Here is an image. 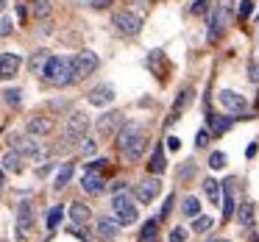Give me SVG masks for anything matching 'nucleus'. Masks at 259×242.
Returning a JSON list of instances; mask_svg holds the SVG:
<instances>
[{"mask_svg":"<svg viewBox=\"0 0 259 242\" xmlns=\"http://www.w3.org/2000/svg\"><path fill=\"white\" fill-rule=\"evenodd\" d=\"M209 167H212V170H223L226 167V153H220V151L209 153Z\"/></svg>","mask_w":259,"mask_h":242,"instance_id":"c9c22d12","label":"nucleus"},{"mask_svg":"<svg viewBox=\"0 0 259 242\" xmlns=\"http://www.w3.org/2000/svg\"><path fill=\"white\" fill-rule=\"evenodd\" d=\"M70 234H73L75 239H87V228H84V225H81V228H78V223H75L73 228H70Z\"/></svg>","mask_w":259,"mask_h":242,"instance_id":"a18cd8bd","label":"nucleus"},{"mask_svg":"<svg viewBox=\"0 0 259 242\" xmlns=\"http://www.w3.org/2000/svg\"><path fill=\"white\" fill-rule=\"evenodd\" d=\"M20 64H23L20 53H14V51H3V53H0V78H3V81H12L14 75H17Z\"/></svg>","mask_w":259,"mask_h":242,"instance_id":"9b49d317","label":"nucleus"},{"mask_svg":"<svg viewBox=\"0 0 259 242\" xmlns=\"http://www.w3.org/2000/svg\"><path fill=\"white\" fill-rule=\"evenodd\" d=\"M137 198V195H134ZM128 195V192H117L114 195V201H112V206H114V217L120 220L123 225H131L137 220V201Z\"/></svg>","mask_w":259,"mask_h":242,"instance_id":"39448f33","label":"nucleus"},{"mask_svg":"<svg viewBox=\"0 0 259 242\" xmlns=\"http://www.w3.org/2000/svg\"><path fill=\"white\" fill-rule=\"evenodd\" d=\"M109 3H112V0H92V6L95 9H103V6H109Z\"/></svg>","mask_w":259,"mask_h":242,"instance_id":"09e8293b","label":"nucleus"},{"mask_svg":"<svg viewBox=\"0 0 259 242\" xmlns=\"http://www.w3.org/2000/svg\"><path fill=\"white\" fill-rule=\"evenodd\" d=\"M120 228H123V223H120L117 217H101L98 220V236H103V239H117Z\"/></svg>","mask_w":259,"mask_h":242,"instance_id":"2eb2a0df","label":"nucleus"},{"mask_svg":"<svg viewBox=\"0 0 259 242\" xmlns=\"http://www.w3.org/2000/svg\"><path fill=\"white\" fill-rule=\"evenodd\" d=\"M25 131L34 136H48L53 131V120L51 117H31L28 125H25Z\"/></svg>","mask_w":259,"mask_h":242,"instance_id":"a211bd4d","label":"nucleus"},{"mask_svg":"<svg viewBox=\"0 0 259 242\" xmlns=\"http://www.w3.org/2000/svg\"><path fill=\"white\" fill-rule=\"evenodd\" d=\"M156 228H159V220H148L140 231V239H156V234H159Z\"/></svg>","mask_w":259,"mask_h":242,"instance_id":"473e14b6","label":"nucleus"},{"mask_svg":"<svg viewBox=\"0 0 259 242\" xmlns=\"http://www.w3.org/2000/svg\"><path fill=\"white\" fill-rule=\"evenodd\" d=\"M20 98H23V92H20V89H12V86H9V89H3V101H6V106L17 109L20 106Z\"/></svg>","mask_w":259,"mask_h":242,"instance_id":"f704fd0d","label":"nucleus"},{"mask_svg":"<svg viewBox=\"0 0 259 242\" xmlns=\"http://www.w3.org/2000/svg\"><path fill=\"white\" fill-rule=\"evenodd\" d=\"M95 151H98V142L92 139V136H84V139H81V156H92Z\"/></svg>","mask_w":259,"mask_h":242,"instance_id":"e433bc0d","label":"nucleus"},{"mask_svg":"<svg viewBox=\"0 0 259 242\" xmlns=\"http://www.w3.org/2000/svg\"><path fill=\"white\" fill-rule=\"evenodd\" d=\"M90 131V117L87 112H73L67 117V125H64V139L67 142H81Z\"/></svg>","mask_w":259,"mask_h":242,"instance_id":"423d86ee","label":"nucleus"},{"mask_svg":"<svg viewBox=\"0 0 259 242\" xmlns=\"http://www.w3.org/2000/svg\"><path fill=\"white\" fill-rule=\"evenodd\" d=\"M98 64H101V59H98V53H92V51H78L73 56V67H75V75H78V78L92 75L98 70Z\"/></svg>","mask_w":259,"mask_h":242,"instance_id":"6e6552de","label":"nucleus"},{"mask_svg":"<svg viewBox=\"0 0 259 242\" xmlns=\"http://www.w3.org/2000/svg\"><path fill=\"white\" fill-rule=\"evenodd\" d=\"M81 186H84V189L90 192V195H101L106 184H103V175L98 173L95 167H87V170H84V175H81Z\"/></svg>","mask_w":259,"mask_h":242,"instance_id":"4468645a","label":"nucleus"},{"mask_svg":"<svg viewBox=\"0 0 259 242\" xmlns=\"http://www.w3.org/2000/svg\"><path fill=\"white\" fill-rule=\"evenodd\" d=\"M12 28H14V25H12V20H9L6 14H3V23H0V34H3V36H9V34H12Z\"/></svg>","mask_w":259,"mask_h":242,"instance_id":"79ce46f5","label":"nucleus"},{"mask_svg":"<svg viewBox=\"0 0 259 242\" xmlns=\"http://www.w3.org/2000/svg\"><path fill=\"white\" fill-rule=\"evenodd\" d=\"M148 67L153 70V75H156V78H164V53L162 51H151L148 53Z\"/></svg>","mask_w":259,"mask_h":242,"instance_id":"b1692460","label":"nucleus"},{"mask_svg":"<svg viewBox=\"0 0 259 242\" xmlns=\"http://www.w3.org/2000/svg\"><path fill=\"white\" fill-rule=\"evenodd\" d=\"M173 203H176V198L170 195L167 201H164V206H162V212H159V220H167L170 217V212H173Z\"/></svg>","mask_w":259,"mask_h":242,"instance_id":"4c0bfd02","label":"nucleus"},{"mask_svg":"<svg viewBox=\"0 0 259 242\" xmlns=\"http://www.w3.org/2000/svg\"><path fill=\"white\" fill-rule=\"evenodd\" d=\"M209 225H212V217H206V214H198V217H192V231H195V234H203Z\"/></svg>","mask_w":259,"mask_h":242,"instance_id":"72a5a7b5","label":"nucleus"},{"mask_svg":"<svg viewBox=\"0 0 259 242\" xmlns=\"http://www.w3.org/2000/svg\"><path fill=\"white\" fill-rule=\"evenodd\" d=\"M117 148H120V153L125 156V162L137 164L142 156H145L148 134L137 123H128L125 128H120V134H117Z\"/></svg>","mask_w":259,"mask_h":242,"instance_id":"f257e3e1","label":"nucleus"},{"mask_svg":"<svg viewBox=\"0 0 259 242\" xmlns=\"http://www.w3.org/2000/svg\"><path fill=\"white\" fill-rule=\"evenodd\" d=\"M237 214L234 206V178H226L223 181V220H231Z\"/></svg>","mask_w":259,"mask_h":242,"instance_id":"dca6fc26","label":"nucleus"},{"mask_svg":"<svg viewBox=\"0 0 259 242\" xmlns=\"http://www.w3.org/2000/svg\"><path fill=\"white\" fill-rule=\"evenodd\" d=\"M123 117H125V114L120 112V109H109V112H103L101 117H98V123H95L98 125V134H101V136H112L114 131L123 125Z\"/></svg>","mask_w":259,"mask_h":242,"instance_id":"9d476101","label":"nucleus"},{"mask_svg":"<svg viewBox=\"0 0 259 242\" xmlns=\"http://www.w3.org/2000/svg\"><path fill=\"white\" fill-rule=\"evenodd\" d=\"M251 9H253V0H240V17H251Z\"/></svg>","mask_w":259,"mask_h":242,"instance_id":"a19ab883","label":"nucleus"},{"mask_svg":"<svg viewBox=\"0 0 259 242\" xmlns=\"http://www.w3.org/2000/svg\"><path fill=\"white\" fill-rule=\"evenodd\" d=\"M190 12L192 14H203V12H206V0H195V3L190 6Z\"/></svg>","mask_w":259,"mask_h":242,"instance_id":"37998d69","label":"nucleus"},{"mask_svg":"<svg viewBox=\"0 0 259 242\" xmlns=\"http://www.w3.org/2000/svg\"><path fill=\"white\" fill-rule=\"evenodd\" d=\"M20 162H23V153L20 151H6L3 153V173H20Z\"/></svg>","mask_w":259,"mask_h":242,"instance_id":"5701e85b","label":"nucleus"},{"mask_svg":"<svg viewBox=\"0 0 259 242\" xmlns=\"http://www.w3.org/2000/svg\"><path fill=\"white\" fill-rule=\"evenodd\" d=\"M237 223L245 231L253 228V223H256V209H253V203H242V206L237 209Z\"/></svg>","mask_w":259,"mask_h":242,"instance_id":"6ab92c4d","label":"nucleus"},{"mask_svg":"<svg viewBox=\"0 0 259 242\" xmlns=\"http://www.w3.org/2000/svg\"><path fill=\"white\" fill-rule=\"evenodd\" d=\"M231 125H234V117H223V114H214V117H209V131H212L214 136L229 134Z\"/></svg>","mask_w":259,"mask_h":242,"instance_id":"412c9836","label":"nucleus"},{"mask_svg":"<svg viewBox=\"0 0 259 242\" xmlns=\"http://www.w3.org/2000/svg\"><path fill=\"white\" fill-rule=\"evenodd\" d=\"M112 23H114V28H117L123 36H137L142 31V17H140V14H134V12H128V9L114 14Z\"/></svg>","mask_w":259,"mask_h":242,"instance_id":"0eeeda50","label":"nucleus"},{"mask_svg":"<svg viewBox=\"0 0 259 242\" xmlns=\"http://www.w3.org/2000/svg\"><path fill=\"white\" fill-rule=\"evenodd\" d=\"M256 145H259V139H253L251 145H248V151H245V156H248V159H251L253 153H256Z\"/></svg>","mask_w":259,"mask_h":242,"instance_id":"de8ad7c7","label":"nucleus"},{"mask_svg":"<svg viewBox=\"0 0 259 242\" xmlns=\"http://www.w3.org/2000/svg\"><path fill=\"white\" fill-rule=\"evenodd\" d=\"M90 206H87V203H73V206H70V217H73V223H78V225H84L87 220H90Z\"/></svg>","mask_w":259,"mask_h":242,"instance_id":"bb28decb","label":"nucleus"},{"mask_svg":"<svg viewBox=\"0 0 259 242\" xmlns=\"http://www.w3.org/2000/svg\"><path fill=\"white\" fill-rule=\"evenodd\" d=\"M164 145H167L170 151H179V148H181V139H179V136H173V134H170L167 139H164Z\"/></svg>","mask_w":259,"mask_h":242,"instance_id":"c03bdc74","label":"nucleus"},{"mask_svg":"<svg viewBox=\"0 0 259 242\" xmlns=\"http://www.w3.org/2000/svg\"><path fill=\"white\" fill-rule=\"evenodd\" d=\"M6 142H9V148L20 151L25 159H34V162L45 159V148L36 142L34 134H20V131H12V134H6Z\"/></svg>","mask_w":259,"mask_h":242,"instance_id":"7ed1b4c3","label":"nucleus"},{"mask_svg":"<svg viewBox=\"0 0 259 242\" xmlns=\"http://www.w3.org/2000/svg\"><path fill=\"white\" fill-rule=\"evenodd\" d=\"M192 175H195V162H181L179 170H176V178L184 184V181H190Z\"/></svg>","mask_w":259,"mask_h":242,"instance_id":"2f4dec72","label":"nucleus"},{"mask_svg":"<svg viewBox=\"0 0 259 242\" xmlns=\"http://www.w3.org/2000/svg\"><path fill=\"white\" fill-rule=\"evenodd\" d=\"M148 170H151L153 175H162L164 170H167V159H164V148L162 145L153 148V156H151V162H148Z\"/></svg>","mask_w":259,"mask_h":242,"instance_id":"4be33fe9","label":"nucleus"},{"mask_svg":"<svg viewBox=\"0 0 259 242\" xmlns=\"http://www.w3.org/2000/svg\"><path fill=\"white\" fill-rule=\"evenodd\" d=\"M170 239H173V242H184V239H187V228H181V225H176V228L170 231Z\"/></svg>","mask_w":259,"mask_h":242,"instance_id":"ea45409f","label":"nucleus"},{"mask_svg":"<svg viewBox=\"0 0 259 242\" xmlns=\"http://www.w3.org/2000/svg\"><path fill=\"white\" fill-rule=\"evenodd\" d=\"M248 73H251L248 78H251L253 84H259V70H256V64H253V62H251V67H248Z\"/></svg>","mask_w":259,"mask_h":242,"instance_id":"49530a36","label":"nucleus"},{"mask_svg":"<svg viewBox=\"0 0 259 242\" xmlns=\"http://www.w3.org/2000/svg\"><path fill=\"white\" fill-rule=\"evenodd\" d=\"M192 98H195V92H192L190 86L179 92V98H176L173 109H170V123H176V120H179V114H181V112H184V109H187V103H190Z\"/></svg>","mask_w":259,"mask_h":242,"instance_id":"aec40b11","label":"nucleus"},{"mask_svg":"<svg viewBox=\"0 0 259 242\" xmlns=\"http://www.w3.org/2000/svg\"><path fill=\"white\" fill-rule=\"evenodd\" d=\"M31 12H34V17H36V20H48V17L53 14L51 0H34V3H31Z\"/></svg>","mask_w":259,"mask_h":242,"instance_id":"c756f323","label":"nucleus"},{"mask_svg":"<svg viewBox=\"0 0 259 242\" xmlns=\"http://www.w3.org/2000/svg\"><path fill=\"white\" fill-rule=\"evenodd\" d=\"M62 220H64V209L62 206H53L51 212H48V231L53 234V231L62 225Z\"/></svg>","mask_w":259,"mask_h":242,"instance_id":"7c9ffc66","label":"nucleus"},{"mask_svg":"<svg viewBox=\"0 0 259 242\" xmlns=\"http://www.w3.org/2000/svg\"><path fill=\"white\" fill-rule=\"evenodd\" d=\"M209 134H212L209 128L198 131V136H195V145H198V148H206V145H209Z\"/></svg>","mask_w":259,"mask_h":242,"instance_id":"58836bf2","label":"nucleus"},{"mask_svg":"<svg viewBox=\"0 0 259 242\" xmlns=\"http://www.w3.org/2000/svg\"><path fill=\"white\" fill-rule=\"evenodd\" d=\"M48 51H34L31 53V59H28V70L31 73H42V70H45V64H48Z\"/></svg>","mask_w":259,"mask_h":242,"instance_id":"a878e982","label":"nucleus"},{"mask_svg":"<svg viewBox=\"0 0 259 242\" xmlns=\"http://www.w3.org/2000/svg\"><path fill=\"white\" fill-rule=\"evenodd\" d=\"M181 214H184V217H198V214H201V201H198L195 195H187L184 201H181Z\"/></svg>","mask_w":259,"mask_h":242,"instance_id":"393cba45","label":"nucleus"},{"mask_svg":"<svg viewBox=\"0 0 259 242\" xmlns=\"http://www.w3.org/2000/svg\"><path fill=\"white\" fill-rule=\"evenodd\" d=\"M87 101L92 103V106L103 109V106H112L114 103V86L112 84H98L90 89V95H87Z\"/></svg>","mask_w":259,"mask_h":242,"instance_id":"f8f14e48","label":"nucleus"},{"mask_svg":"<svg viewBox=\"0 0 259 242\" xmlns=\"http://www.w3.org/2000/svg\"><path fill=\"white\" fill-rule=\"evenodd\" d=\"M73 173H75V167L73 164H62V167H59V173H56V181H53V184H56V189H64V186L70 184V178H73Z\"/></svg>","mask_w":259,"mask_h":242,"instance_id":"cd10ccee","label":"nucleus"},{"mask_svg":"<svg viewBox=\"0 0 259 242\" xmlns=\"http://www.w3.org/2000/svg\"><path fill=\"white\" fill-rule=\"evenodd\" d=\"M34 228V209L28 203H20L17 206V231L20 234H28Z\"/></svg>","mask_w":259,"mask_h":242,"instance_id":"f3484780","label":"nucleus"},{"mask_svg":"<svg viewBox=\"0 0 259 242\" xmlns=\"http://www.w3.org/2000/svg\"><path fill=\"white\" fill-rule=\"evenodd\" d=\"M218 101L223 109H229L231 114H248V101L234 89H220L218 92Z\"/></svg>","mask_w":259,"mask_h":242,"instance_id":"1a4fd4ad","label":"nucleus"},{"mask_svg":"<svg viewBox=\"0 0 259 242\" xmlns=\"http://www.w3.org/2000/svg\"><path fill=\"white\" fill-rule=\"evenodd\" d=\"M203 192H206V198L212 203H218L220 195H223V184H218L214 178H206V181H203Z\"/></svg>","mask_w":259,"mask_h":242,"instance_id":"c85d7f7f","label":"nucleus"},{"mask_svg":"<svg viewBox=\"0 0 259 242\" xmlns=\"http://www.w3.org/2000/svg\"><path fill=\"white\" fill-rule=\"evenodd\" d=\"M159 192H162V181H159V178H145L140 186H137L134 195H137V201H140V203H153L159 198Z\"/></svg>","mask_w":259,"mask_h":242,"instance_id":"ddd939ff","label":"nucleus"},{"mask_svg":"<svg viewBox=\"0 0 259 242\" xmlns=\"http://www.w3.org/2000/svg\"><path fill=\"white\" fill-rule=\"evenodd\" d=\"M229 20H231V3L229 0H220L218 6H214V12H212V20H209V42H214V39L223 36Z\"/></svg>","mask_w":259,"mask_h":242,"instance_id":"20e7f679","label":"nucleus"},{"mask_svg":"<svg viewBox=\"0 0 259 242\" xmlns=\"http://www.w3.org/2000/svg\"><path fill=\"white\" fill-rule=\"evenodd\" d=\"M42 75L48 78V84L53 86H67L73 84L78 75H75V67H73V59H62V56H51L42 70Z\"/></svg>","mask_w":259,"mask_h":242,"instance_id":"f03ea898","label":"nucleus"}]
</instances>
